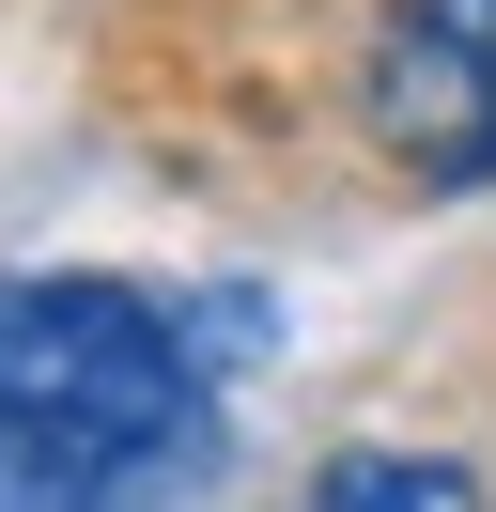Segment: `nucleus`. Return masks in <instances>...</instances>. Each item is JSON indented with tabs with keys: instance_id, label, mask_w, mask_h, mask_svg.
Returning <instances> with one entry per match:
<instances>
[{
	"instance_id": "nucleus-3",
	"label": "nucleus",
	"mask_w": 496,
	"mask_h": 512,
	"mask_svg": "<svg viewBox=\"0 0 496 512\" xmlns=\"http://www.w3.org/2000/svg\"><path fill=\"white\" fill-rule=\"evenodd\" d=\"M310 512H481V481L450 450H326L310 466Z\"/></svg>"
},
{
	"instance_id": "nucleus-2",
	"label": "nucleus",
	"mask_w": 496,
	"mask_h": 512,
	"mask_svg": "<svg viewBox=\"0 0 496 512\" xmlns=\"http://www.w3.org/2000/svg\"><path fill=\"white\" fill-rule=\"evenodd\" d=\"M357 109L403 187H434V202L496 187V0H372Z\"/></svg>"
},
{
	"instance_id": "nucleus-4",
	"label": "nucleus",
	"mask_w": 496,
	"mask_h": 512,
	"mask_svg": "<svg viewBox=\"0 0 496 512\" xmlns=\"http://www.w3.org/2000/svg\"><path fill=\"white\" fill-rule=\"evenodd\" d=\"M0 512H186V481H124V466H78V450L0 435Z\"/></svg>"
},
{
	"instance_id": "nucleus-1",
	"label": "nucleus",
	"mask_w": 496,
	"mask_h": 512,
	"mask_svg": "<svg viewBox=\"0 0 496 512\" xmlns=\"http://www.w3.org/2000/svg\"><path fill=\"white\" fill-rule=\"evenodd\" d=\"M0 435L202 497L217 373H202V342H186V311H155V295H124V280H0Z\"/></svg>"
}]
</instances>
